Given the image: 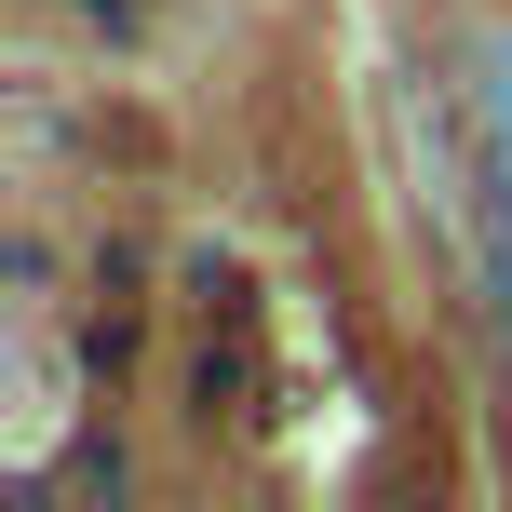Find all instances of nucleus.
<instances>
[{
    "label": "nucleus",
    "instance_id": "nucleus-2",
    "mask_svg": "<svg viewBox=\"0 0 512 512\" xmlns=\"http://www.w3.org/2000/svg\"><path fill=\"white\" fill-rule=\"evenodd\" d=\"M189 391H203V418H243V391H256V351H243V324L203 351V378H189Z\"/></svg>",
    "mask_w": 512,
    "mask_h": 512
},
{
    "label": "nucleus",
    "instance_id": "nucleus-1",
    "mask_svg": "<svg viewBox=\"0 0 512 512\" xmlns=\"http://www.w3.org/2000/svg\"><path fill=\"white\" fill-rule=\"evenodd\" d=\"M472 243H486V297L512 324V149H486V189H472Z\"/></svg>",
    "mask_w": 512,
    "mask_h": 512
},
{
    "label": "nucleus",
    "instance_id": "nucleus-3",
    "mask_svg": "<svg viewBox=\"0 0 512 512\" xmlns=\"http://www.w3.org/2000/svg\"><path fill=\"white\" fill-rule=\"evenodd\" d=\"M486 108H499V149H512V27L486 41Z\"/></svg>",
    "mask_w": 512,
    "mask_h": 512
}]
</instances>
